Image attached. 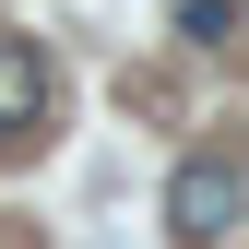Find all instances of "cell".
I'll return each mask as SVG.
<instances>
[{
    "mask_svg": "<svg viewBox=\"0 0 249 249\" xmlns=\"http://www.w3.org/2000/svg\"><path fill=\"white\" fill-rule=\"evenodd\" d=\"M59 95V71H48V48L36 36H0V131H36Z\"/></svg>",
    "mask_w": 249,
    "mask_h": 249,
    "instance_id": "7a4b0ae2",
    "label": "cell"
},
{
    "mask_svg": "<svg viewBox=\"0 0 249 249\" xmlns=\"http://www.w3.org/2000/svg\"><path fill=\"white\" fill-rule=\"evenodd\" d=\"M237 213H249V178L226 166V154H190V166L166 178V226L190 237V249H202V237H226Z\"/></svg>",
    "mask_w": 249,
    "mask_h": 249,
    "instance_id": "6da1fadb",
    "label": "cell"
},
{
    "mask_svg": "<svg viewBox=\"0 0 249 249\" xmlns=\"http://www.w3.org/2000/svg\"><path fill=\"white\" fill-rule=\"evenodd\" d=\"M226 24H237V0H178V36H202V48H213Z\"/></svg>",
    "mask_w": 249,
    "mask_h": 249,
    "instance_id": "3957f363",
    "label": "cell"
}]
</instances>
